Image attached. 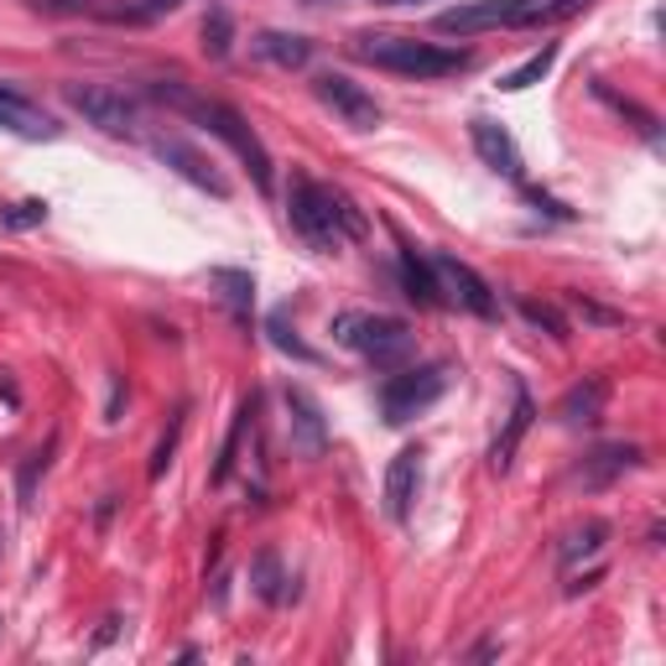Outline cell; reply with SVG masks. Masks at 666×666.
<instances>
[{"label": "cell", "instance_id": "cell-1", "mask_svg": "<svg viewBox=\"0 0 666 666\" xmlns=\"http://www.w3.org/2000/svg\"><path fill=\"white\" fill-rule=\"evenodd\" d=\"M287 219H291V235L303 239L308 250H318V256H334L349 239L370 235V219L359 214L355 198L339 188H324V183H312V177H291Z\"/></svg>", "mask_w": 666, "mask_h": 666}, {"label": "cell", "instance_id": "cell-2", "mask_svg": "<svg viewBox=\"0 0 666 666\" xmlns=\"http://www.w3.org/2000/svg\"><path fill=\"white\" fill-rule=\"evenodd\" d=\"M156 100H167L172 110H183V115H193L198 125H208V136H219L229 152L245 162V172L256 177V188L260 193H271L276 188V172H271V152H266V141L250 131V120L239 115L235 104H224V100H193V94H183L177 84H156L152 89Z\"/></svg>", "mask_w": 666, "mask_h": 666}, {"label": "cell", "instance_id": "cell-3", "mask_svg": "<svg viewBox=\"0 0 666 666\" xmlns=\"http://www.w3.org/2000/svg\"><path fill=\"white\" fill-rule=\"evenodd\" d=\"M349 52H355L359 63L401 73V79H448V73L469 69V52L463 48L422 42V37H407V32H355Z\"/></svg>", "mask_w": 666, "mask_h": 666}, {"label": "cell", "instance_id": "cell-4", "mask_svg": "<svg viewBox=\"0 0 666 666\" xmlns=\"http://www.w3.org/2000/svg\"><path fill=\"white\" fill-rule=\"evenodd\" d=\"M334 339L344 349H355L359 359H370L376 370H396L411 355V328L401 318H386V312H339Z\"/></svg>", "mask_w": 666, "mask_h": 666}, {"label": "cell", "instance_id": "cell-5", "mask_svg": "<svg viewBox=\"0 0 666 666\" xmlns=\"http://www.w3.org/2000/svg\"><path fill=\"white\" fill-rule=\"evenodd\" d=\"M448 365H411V370H396V376L380 380V417L391 428H407L411 417H422L428 407H438L448 391Z\"/></svg>", "mask_w": 666, "mask_h": 666}, {"label": "cell", "instance_id": "cell-6", "mask_svg": "<svg viewBox=\"0 0 666 666\" xmlns=\"http://www.w3.org/2000/svg\"><path fill=\"white\" fill-rule=\"evenodd\" d=\"M69 110L100 125L104 136H141V100H131L125 89H110V84H69L63 89Z\"/></svg>", "mask_w": 666, "mask_h": 666}, {"label": "cell", "instance_id": "cell-7", "mask_svg": "<svg viewBox=\"0 0 666 666\" xmlns=\"http://www.w3.org/2000/svg\"><path fill=\"white\" fill-rule=\"evenodd\" d=\"M432 276H438V291H443V303H459L463 312H474V318H495L500 312V297L495 287L484 281V276L469 266V260L448 256V250H432Z\"/></svg>", "mask_w": 666, "mask_h": 666}, {"label": "cell", "instance_id": "cell-8", "mask_svg": "<svg viewBox=\"0 0 666 666\" xmlns=\"http://www.w3.org/2000/svg\"><path fill=\"white\" fill-rule=\"evenodd\" d=\"M312 94L334 110V115L349 125V131H376L380 125V104L370 89H359L355 79H344V73H318L312 79Z\"/></svg>", "mask_w": 666, "mask_h": 666}, {"label": "cell", "instance_id": "cell-9", "mask_svg": "<svg viewBox=\"0 0 666 666\" xmlns=\"http://www.w3.org/2000/svg\"><path fill=\"white\" fill-rule=\"evenodd\" d=\"M469 141H474L479 162L495 172V177H511V183H521L526 177V162H521V146H515V136L500 125V120L490 115H474L469 120Z\"/></svg>", "mask_w": 666, "mask_h": 666}, {"label": "cell", "instance_id": "cell-10", "mask_svg": "<svg viewBox=\"0 0 666 666\" xmlns=\"http://www.w3.org/2000/svg\"><path fill=\"white\" fill-rule=\"evenodd\" d=\"M0 131H6V136H21V141H58L63 136L58 115H48L42 104L27 100V94L11 84H0Z\"/></svg>", "mask_w": 666, "mask_h": 666}, {"label": "cell", "instance_id": "cell-11", "mask_svg": "<svg viewBox=\"0 0 666 666\" xmlns=\"http://www.w3.org/2000/svg\"><path fill=\"white\" fill-rule=\"evenodd\" d=\"M287 432L303 459H318L328 448V417L318 407V396L303 391V386H287Z\"/></svg>", "mask_w": 666, "mask_h": 666}, {"label": "cell", "instance_id": "cell-12", "mask_svg": "<svg viewBox=\"0 0 666 666\" xmlns=\"http://www.w3.org/2000/svg\"><path fill=\"white\" fill-rule=\"evenodd\" d=\"M152 152L167 162L177 177H188L193 188H204V193H214V198H229V183H224L219 172H214V162H208L198 146H188V141H172V136H162V141H152Z\"/></svg>", "mask_w": 666, "mask_h": 666}, {"label": "cell", "instance_id": "cell-13", "mask_svg": "<svg viewBox=\"0 0 666 666\" xmlns=\"http://www.w3.org/2000/svg\"><path fill=\"white\" fill-rule=\"evenodd\" d=\"M422 448H401L391 459V469H386V515L391 521H407L411 515V500H417V490H422Z\"/></svg>", "mask_w": 666, "mask_h": 666}, {"label": "cell", "instance_id": "cell-14", "mask_svg": "<svg viewBox=\"0 0 666 666\" xmlns=\"http://www.w3.org/2000/svg\"><path fill=\"white\" fill-rule=\"evenodd\" d=\"M635 463H641V448L635 443H604L578 463L573 484H583V490H609V484H615L625 469H635Z\"/></svg>", "mask_w": 666, "mask_h": 666}, {"label": "cell", "instance_id": "cell-15", "mask_svg": "<svg viewBox=\"0 0 666 666\" xmlns=\"http://www.w3.org/2000/svg\"><path fill=\"white\" fill-rule=\"evenodd\" d=\"M594 0H505V27L526 32V27H557V21L583 17Z\"/></svg>", "mask_w": 666, "mask_h": 666}, {"label": "cell", "instance_id": "cell-16", "mask_svg": "<svg viewBox=\"0 0 666 666\" xmlns=\"http://www.w3.org/2000/svg\"><path fill=\"white\" fill-rule=\"evenodd\" d=\"M443 37H474V32H500L505 27V0H469L453 11H438L432 21Z\"/></svg>", "mask_w": 666, "mask_h": 666}, {"label": "cell", "instance_id": "cell-17", "mask_svg": "<svg viewBox=\"0 0 666 666\" xmlns=\"http://www.w3.org/2000/svg\"><path fill=\"white\" fill-rule=\"evenodd\" d=\"M531 422H536V401H531L526 386H515V407H511V417H505L500 438L490 443V469H495V474H505L515 463V448H521V438L531 432Z\"/></svg>", "mask_w": 666, "mask_h": 666}, {"label": "cell", "instance_id": "cell-18", "mask_svg": "<svg viewBox=\"0 0 666 666\" xmlns=\"http://www.w3.org/2000/svg\"><path fill=\"white\" fill-rule=\"evenodd\" d=\"M250 588H256L260 604H276V609L297 598V578H291L287 567H281V557H276L271 547L256 552V563H250Z\"/></svg>", "mask_w": 666, "mask_h": 666}, {"label": "cell", "instance_id": "cell-19", "mask_svg": "<svg viewBox=\"0 0 666 666\" xmlns=\"http://www.w3.org/2000/svg\"><path fill=\"white\" fill-rule=\"evenodd\" d=\"M604 401H609V380H578L573 391H563V401H557V417H563L567 428H588V422H598L604 417Z\"/></svg>", "mask_w": 666, "mask_h": 666}, {"label": "cell", "instance_id": "cell-20", "mask_svg": "<svg viewBox=\"0 0 666 666\" xmlns=\"http://www.w3.org/2000/svg\"><path fill=\"white\" fill-rule=\"evenodd\" d=\"M396 266H401V287H407V297L417 303V308H443V291H438V276H432V266L411 245H401V256H396Z\"/></svg>", "mask_w": 666, "mask_h": 666}, {"label": "cell", "instance_id": "cell-21", "mask_svg": "<svg viewBox=\"0 0 666 666\" xmlns=\"http://www.w3.org/2000/svg\"><path fill=\"white\" fill-rule=\"evenodd\" d=\"M250 48H256L266 63H276V69H308V58H312V42L297 32H256Z\"/></svg>", "mask_w": 666, "mask_h": 666}, {"label": "cell", "instance_id": "cell-22", "mask_svg": "<svg viewBox=\"0 0 666 666\" xmlns=\"http://www.w3.org/2000/svg\"><path fill=\"white\" fill-rule=\"evenodd\" d=\"M208 287H219V297L235 308V318L245 324L250 318V308H256V276L250 271H235V266H214L208 271Z\"/></svg>", "mask_w": 666, "mask_h": 666}, {"label": "cell", "instance_id": "cell-23", "mask_svg": "<svg viewBox=\"0 0 666 666\" xmlns=\"http://www.w3.org/2000/svg\"><path fill=\"white\" fill-rule=\"evenodd\" d=\"M604 542H609V521H583V526H573L563 542H557V563H563V573L567 567H578V557H598Z\"/></svg>", "mask_w": 666, "mask_h": 666}, {"label": "cell", "instance_id": "cell-24", "mask_svg": "<svg viewBox=\"0 0 666 666\" xmlns=\"http://www.w3.org/2000/svg\"><path fill=\"white\" fill-rule=\"evenodd\" d=\"M552 63H557V48H542V52H531L526 63H521V69H511L505 73V79H500V89H505V94H521V89H531V84H542V79H547L552 73Z\"/></svg>", "mask_w": 666, "mask_h": 666}, {"label": "cell", "instance_id": "cell-25", "mask_svg": "<svg viewBox=\"0 0 666 666\" xmlns=\"http://www.w3.org/2000/svg\"><path fill=\"white\" fill-rule=\"evenodd\" d=\"M52 453H58V432H52V438H48V443H42V448H37V453H27V463H21V474H17V500H21V511H32L37 479L48 474Z\"/></svg>", "mask_w": 666, "mask_h": 666}, {"label": "cell", "instance_id": "cell-26", "mask_svg": "<svg viewBox=\"0 0 666 666\" xmlns=\"http://www.w3.org/2000/svg\"><path fill=\"white\" fill-rule=\"evenodd\" d=\"M183 428H188V401L172 411V422H167V432L156 438V448H152V463H146V474L152 479H162L172 469V453H177V443H183Z\"/></svg>", "mask_w": 666, "mask_h": 666}, {"label": "cell", "instance_id": "cell-27", "mask_svg": "<svg viewBox=\"0 0 666 666\" xmlns=\"http://www.w3.org/2000/svg\"><path fill=\"white\" fill-rule=\"evenodd\" d=\"M266 334H271V344H276V349H281V355L303 359V365H318V349H312V344H303V339H297V328L287 324V308H276L271 318H266Z\"/></svg>", "mask_w": 666, "mask_h": 666}, {"label": "cell", "instance_id": "cell-28", "mask_svg": "<svg viewBox=\"0 0 666 666\" xmlns=\"http://www.w3.org/2000/svg\"><path fill=\"white\" fill-rule=\"evenodd\" d=\"M183 0H120V6H104L100 17L110 21H131V27H141V21H156V17H167V11H177Z\"/></svg>", "mask_w": 666, "mask_h": 666}, {"label": "cell", "instance_id": "cell-29", "mask_svg": "<svg viewBox=\"0 0 666 666\" xmlns=\"http://www.w3.org/2000/svg\"><path fill=\"white\" fill-rule=\"evenodd\" d=\"M229 48H235V21H229V11H224V6H208V17H204V52H208V58H229Z\"/></svg>", "mask_w": 666, "mask_h": 666}, {"label": "cell", "instance_id": "cell-30", "mask_svg": "<svg viewBox=\"0 0 666 666\" xmlns=\"http://www.w3.org/2000/svg\"><path fill=\"white\" fill-rule=\"evenodd\" d=\"M256 417V401H239V411H235V428H229V438H224V448H219V463H214V484H224L229 479V469H235V453H239V438H245V422Z\"/></svg>", "mask_w": 666, "mask_h": 666}, {"label": "cell", "instance_id": "cell-31", "mask_svg": "<svg viewBox=\"0 0 666 666\" xmlns=\"http://www.w3.org/2000/svg\"><path fill=\"white\" fill-rule=\"evenodd\" d=\"M598 100H604V104H615L619 115H631V120H635V131H641V136H646L650 146L662 141V131H656V115H650V110H641V104H635V100H619V94H609V89H604V84H598Z\"/></svg>", "mask_w": 666, "mask_h": 666}, {"label": "cell", "instance_id": "cell-32", "mask_svg": "<svg viewBox=\"0 0 666 666\" xmlns=\"http://www.w3.org/2000/svg\"><path fill=\"white\" fill-rule=\"evenodd\" d=\"M0 219H6V229H32V224L48 219V204H42V198H21V204H11Z\"/></svg>", "mask_w": 666, "mask_h": 666}, {"label": "cell", "instance_id": "cell-33", "mask_svg": "<svg viewBox=\"0 0 666 666\" xmlns=\"http://www.w3.org/2000/svg\"><path fill=\"white\" fill-rule=\"evenodd\" d=\"M515 308L526 312V324L547 328L552 339H567V324H563V318H557V312H552V308H542V303H515Z\"/></svg>", "mask_w": 666, "mask_h": 666}, {"label": "cell", "instance_id": "cell-34", "mask_svg": "<svg viewBox=\"0 0 666 666\" xmlns=\"http://www.w3.org/2000/svg\"><path fill=\"white\" fill-rule=\"evenodd\" d=\"M37 11H104V0H32Z\"/></svg>", "mask_w": 666, "mask_h": 666}, {"label": "cell", "instance_id": "cell-35", "mask_svg": "<svg viewBox=\"0 0 666 666\" xmlns=\"http://www.w3.org/2000/svg\"><path fill=\"white\" fill-rule=\"evenodd\" d=\"M120 407H125V376H110V401H104V422H120Z\"/></svg>", "mask_w": 666, "mask_h": 666}, {"label": "cell", "instance_id": "cell-36", "mask_svg": "<svg viewBox=\"0 0 666 666\" xmlns=\"http://www.w3.org/2000/svg\"><path fill=\"white\" fill-rule=\"evenodd\" d=\"M526 198H531V204H536V208H547V214H552V219H573V208H563V204H557V198H547V193H542V188H526Z\"/></svg>", "mask_w": 666, "mask_h": 666}, {"label": "cell", "instance_id": "cell-37", "mask_svg": "<svg viewBox=\"0 0 666 666\" xmlns=\"http://www.w3.org/2000/svg\"><path fill=\"white\" fill-rule=\"evenodd\" d=\"M115 625H120V619H104V631L94 635V646H110V641H115Z\"/></svg>", "mask_w": 666, "mask_h": 666}, {"label": "cell", "instance_id": "cell-38", "mask_svg": "<svg viewBox=\"0 0 666 666\" xmlns=\"http://www.w3.org/2000/svg\"><path fill=\"white\" fill-rule=\"evenodd\" d=\"M490 656H500L495 641H484V646H474V662H490Z\"/></svg>", "mask_w": 666, "mask_h": 666}, {"label": "cell", "instance_id": "cell-39", "mask_svg": "<svg viewBox=\"0 0 666 666\" xmlns=\"http://www.w3.org/2000/svg\"><path fill=\"white\" fill-rule=\"evenodd\" d=\"M376 6H417V0H376Z\"/></svg>", "mask_w": 666, "mask_h": 666}, {"label": "cell", "instance_id": "cell-40", "mask_svg": "<svg viewBox=\"0 0 666 666\" xmlns=\"http://www.w3.org/2000/svg\"><path fill=\"white\" fill-rule=\"evenodd\" d=\"M0 542H6V531H0Z\"/></svg>", "mask_w": 666, "mask_h": 666}]
</instances>
